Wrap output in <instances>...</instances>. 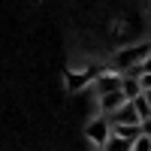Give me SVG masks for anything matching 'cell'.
Returning a JSON list of instances; mask_svg holds the SVG:
<instances>
[{
	"instance_id": "obj_6",
	"label": "cell",
	"mask_w": 151,
	"mask_h": 151,
	"mask_svg": "<svg viewBox=\"0 0 151 151\" xmlns=\"http://www.w3.org/2000/svg\"><path fill=\"white\" fill-rule=\"evenodd\" d=\"M121 91H124V97H127L130 103H133L136 97H142V94H145V91H142V82H139V79H124V82H121Z\"/></svg>"
},
{
	"instance_id": "obj_7",
	"label": "cell",
	"mask_w": 151,
	"mask_h": 151,
	"mask_svg": "<svg viewBox=\"0 0 151 151\" xmlns=\"http://www.w3.org/2000/svg\"><path fill=\"white\" fill-rule=\"evenodd\" d=\"M103 151H133V142L121 139V136H112V139L103 145Z\"/></svg>"
},
{
	"instance_id": "obj_12",
	"label": "cell",
	"mask_w": 151,
	"mask_h": 151,
	"mask_svg": "<svg viewBox=\"0 0 151 151\" xmlns=\"http://www.w3.org/2000/svg\"><path fill=\"white\" fill-rule=\"evenodd\" d=\"M145 100H148V106H151V91H145Z\"/></svg>"
},
{
	"instance_id": "obj_10",
	"label": "cell",
	"mask_w": 151,
	"mask_h": 151,
	"mask_svg": "<svg viewBox=\"0 0 151 151\" xmlns=\"http://www.w3.org/2000/svg\"><path fill=\"white\" fill-rule=\"evenodd\" d=\"M139 82H142V91H151V76H142Z\"/></svg>"
},
{
	"instance_id": "obj_5",
	"label": "cell",
	"mask_w": 151,
	"mask_h": 151,
	"mask_svg": "<svg viewBox=\"0 0 151 151\" xmlns=\"http://www.w3.org/2000/svg\"><path fill=\"white\" fill-rule=\"evenodd\" d=\"M127 103H130V100L124 97V91H112L106 97H100V109H103V115H115V112L121 106H127Z\"/></svg>"
},
{
	"instance_id": "obj_9",
	"label": "cell",
	"mask_w": 151,
	"mask_h": 151,
	"mask_svg": "<svg viewBox=\"0 0 151 151\" xmlns=\"http://www.w3.org/2000/svg\"><path fill=\"white\" fill-rule=\"evenodd\" d=\"M133 151H151V136H142L139 142H133Z\"/></svg>"
},
{
	"instance_id": "obj_3",
	"label": "cell",
	"mask_w": 151,
	"mask_h": 151,
	"mask_svg": "<svg viewBox=\"0 0 151 151\" xmlns=\"http://www.w3.org/2000/svg\"><path fill=\"white\" fill-rule=\"evenodd\" d=\"M109 121H112V127H130V124H142V118H139V112H136L133 103L121 106L115 115H109Z\"/></svg>"
},
{
	"instance_id": "obj_8",
	"label": "cell",
	"mask_w": 151,
	"mask_h": 151,
	"mask_svg": "<svg viewBox=\"0 0 151 151\" xmlns=\"http://www.w3.org/2000/svg\"><path fill=\"white\" fill-rule=\"evenodd\" d=\"M133 106H136V112H139V118H142V121H145V118H151V106H148L145 94H142V97H136V100H133Z\"/></svg>"
},
{
	"instance_id": "obj_11",
	"label": "cell",
	"mask_w": 151,
	"mask_h": 151,
	"mask_svg": "<svg viewBox=\"0 0 151 151\" xmlns=\"http://www.w3.org/2000/svg\"><path fill=\"white\" fill-rule=\"evenodd\" d=\"M142 133H145V136H151V118H145V121H142Z\"/></svg>"
},
{
	"instance_id": "obj_4",
	"label": "cell",
	"mask_w": 151,
	"mask_h": 151,
	"mask_svg": "<svg viewBox=\"0 0 151 151\" xmlns=\"http://www.w3.org/2000/svg\"><path fill=\"white\" fill-rule=\"evenodd\" d=\"M121 82H124V76H121V73L97 76V94H100V97H106V94H112V91H121Z\"/></svg>"
},
{
	"instance_id": "obj_1",
	"label": "cell",
	"mask_w": 151,
	"mask_h": 151,
	"mask_svg": "<svg viewBox=\"0 0 151 151\" xmlns=\"http://www.w3.org/2000/svg\"><path fill=\"white\" fill-rule=\"evenodd\" d=\"M151 58V42L148 45H130V48H121V52L115 55V70L118 73H127L133 67H139L142 60Z\"/></svg>"
},
{
	"instance_id": "obj_2",
	"label": "cell",
	"mask_w": 151,
	"mask_h": 151,
	"mask_svg": "<svg viewBox=\"0 0 151 151\" xmlns=\"http://www.w3.org/2000/svg\"><path fill=\"white\" fill-rule=\"evenodd\" d=\"M85 136H88L91 142H97L100 148H103V145H106V142L112 139V136H115V127H112L109 115H100L97 121H91V124L85 127Z\"/></svg>"
}]
</instances>
